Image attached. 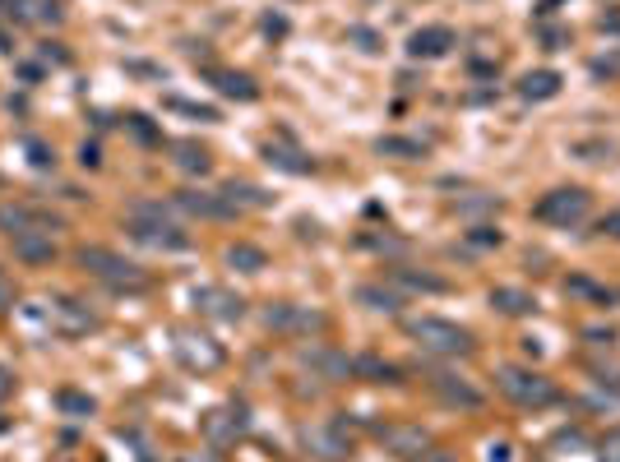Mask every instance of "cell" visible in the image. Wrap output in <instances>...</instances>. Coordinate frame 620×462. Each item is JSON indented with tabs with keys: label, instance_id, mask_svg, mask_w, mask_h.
<instances>
[{
	"label": "cell",
	"instance_id": "1",
	"mask_svg": "<svg viewBox=\"0 0 620 462\" xmlns=\"http://www.w3.org/2000/svg\"><path fill=\"white\" fill-rule=\"evenodd\" d=\"M496 383H500V394L514 398L519 407H551V403H556V383H551L546 374H537V370L505 365V370L496 374Z\"/></svg>",
	"mask_w": 620,
	"mask_h": 462
},
{
	"label": "cell",
	"instance_id": "2",
	"mask_svg": "<svg viewBox=\"0 0 620 462\" xmlns=\"http://www.w3.org/2000/svg\"><path fill=\"white\" fill-rule=\"evenodd\" d=\"M407 333L417 338L426 352H436V356H463V352H472V338L458 324H449V320H412Z\"/></svg>",
	"mask_w": 620,
	"mask_h": 462
},
{
	"label": "cell",
	"instance_id": "3",
	"mask_svg": "<svg viewBox=\"0 0 620 462\" xmlns=\"http://www.w3.org/2000/svg\"><path fill=\"white\" fill-rule=\"evenodd\" d=\"M588 190H579V185H561V190H551V194H541L537 199V217L541 222H551V226H574V222H583L588 217Z\"/></svg>",
	"mask_w": 620,
	"mask_h": 462
},
{
	"label": "cell",
	"instance_id": "4",
	"mask_svg": "<svg viewBox=\"0 0 620 462\" xmlns=\"http://www.w3.org/2000/svg\"><path fill=\"white\" fill-rule=\"evenodd\" d=\"M79 264H84L93 278L111 282V287H144V273H140V268H134L130 259H121V255H111V250H102V246H84V250H79Z\"/></svg>",
	"mask_w": 620,
	"mask_h": 462
},
{
	"label": "cell",
	"instance_id": "5",
	"mask_svg": "<svg viewBox=\"0 0 620 462\" xmlns=\"http://www.w3.org/2000/svg\"><path fill=\"white\" fill-rule=\"evenodd\" d=\"M125 226H130V236H140L149 246H163V250H181L185 246V231L176 222H167L163 208H134Z\"/></svg>",
	"mask_w": 620,
	"mask_h": 462
},
{
	"label": "cell",
	"instance_id": "6",
	"mask_svg": "<svg viewBox=\"0 0 620 462\" xmlns=\"http://www.w3.org/2000/svg\"><path fill=\"white\" fill-rule=\"evenodd\" d=\"M176 356H181L190 370H199V374H209V370H218V365L227 361V352H223L209 333H194V329H181V333H176Z\"/></svg>",
	"mask_w": 620,
	"mask_h": 462
},
{
	"label": "cell",
	"instance_id": "7",
	"mask_svg": "<svg viewBox=\"0 0 620 462\" xmlns=\"http://www.w3.org/2000/svg\"><path fill=\"white\" fill-rule=\"evenodd\" d=\"M449 47H454V33L445 24L417 28L407 37V56H417V60H440V56H449Z\"/></svg>",
	"mask_w": 620,
	"mask_h": 462
},
{
	"label": "cell",
	"instance_id": "8",
	"mask_svg": "<svg viewBox=\"0 0 620 462\" xmlns=\"http://www.w3.org/2000/svg\"><path fill=\"white\" fill-rule=\"evenodd\" d=\"M0 231H10V236H19V231H56V222L28 204H0Z\"/></svg>",
	"mask_w": 620,
	"mask_h": 462
},
{
	"label": "cell",
	"instance_id": "9",
	"mask_svg": "<svg viewBox=\"0 0 620 462\" xmlns=\"http://www.w3.org/2000/svg\"><path fill=\"white\" fill-rule=\"evenodd\" d=\"M264 320H268V329H283V333H310V329L324 324L315 310H306V305H273Z\"/></svg>",
	"mask_w": 620,
	"mask_h": 462
},
{
	"label": "cell",
	"instance_id": "10",
	"mask_svg": "<svg viewBox=\"0 0 620 462\" xmlns=\"http://www.w3.org/2000/svg\"><path fill=\"white\" fill-rule=\"evenodd\" d=\"M194 305H199L204 315H214V320H241V310H246V300L232 296V291H223V287H204V291H194Z\"/></svg>",
	"mask_w": 620,
	"mask_h": 462
},
{
	"label": "cell",
	"instance_id": "11",
	"mask_svg": "<svg viewBox=\"0 0 620 462\" xmlns=\"http://www.w3.org/2000/svg\"><path fill=\"white\" fill-rule=\"evenodd\" d=\"M431 389H436L449 407H481V394L472 389V383H463L458 374H436V379H431Z\"/></svg>",
	"mask_w": 620,
	"mask_h": 462
},
{
	"label": "cell",
	"instance_id": "12",
	"mask_svg": "<svg viewBox=\"0 0 620 462\" xmlns=\"http://www.w3.org/2000/svg\"><path fill=\"white\" fill-rule=\"evenodd\" d=\"M10 241H15V255H19L24 264H47V259L56 255L51 231H19V236H10Z\"/></svg>",
	"mask_w": 620,
	"mask_h": 462
},
{
	"label": "cell",
	"instance_id": "13",
	"mask_svg": "<svg viewBox=\"0 0 620 462\" xmlns=\"http://www.w3.org/2000/svg\"><path fill=\"white\" fill-rule=\"evenodd\" d=\"M384 444L394 448V453H426V444H431V435L422 430V425H384Z\"/></svg>",
	"mask_w": 620,
	"mask_h": 462
},
{
	"label": "cell",
	"instance_id": "14",
	"mask_svg": "<svg viewBox=\"0 0 620 462\" xmlns=\"http://www.w3.org/2000/svg\"><path fill=\"white\" fill-rule=\"evenodd\" d=\"M301 361H306L310 370H320L324 379H348V374H352V361H348V356H338V352H324V347H310V352H301Z\"/></svg>",
	"mask_w": 620,
	"mask_h": 462
},
{
	"label": "cell",
	"instance_id": "15",
	"mask_svg": "<svg viewBox=\"0 0 620 462\" xmlns=\"http://www.w3.org/2000/svg\"><path fill=\"white\" fill-rule=\"evenodd\" d=\"M519 93H523L528 102H546V98H556V93H561V74H556V69H537V74H523Z\"/></svg>",
	"mask_w": 620,
	"mask_h": 462
},
{
	"label": "cell",
	"instance_id": "16",
	"mask_svg": "<svg viewBox=\"0 0 620 462\" xmlns=\"http://www.w3.org/2000/svg\"><path fill=\"white\" fill-rule=\"evenodd\" d=\"M241 425H246L241 407H236V412H232V407H227V412H214L209 421H204V430H209V439H218V444H227L232 435H241Z\"/></svg>",
	"mask_w": 620,
	"mask_h": 462
},
{
	"label": "cell",
	"instance_id": "17",
	"mask_svg": "<svg viewBox=\"0 0 620 462\" xmlns=\"http://www.w3.org/2000/svg\"><path fill=\"white\" fill-rule=\"evenodd\" d=\"M491 305H496L500 315H528V310H532V296L519 291V287H496V291H491Z\"/></svg>",
	"mask_w": 620,
	"mask_h": 462
},
{
	"label": "cell",
	"instance_id": "18",
	"mask_svg": "<svg viewBox=\"0 0 620 462\" xmlns=\"http://www.w3.org/2000/svg\"><path fill=\"white\" fill-rule=\"evenodd\" d=\"M214 84H218V93H227V98H241V102H250L259 89L246 79V74H232V69H214Z\"/></svg>",
	"mask_w": 620,
	"mask_h": 462
},
{
	"label": "cell",
	"instance_id": "19",
	"mask_svg": "<svg viewBox=\"0 0 620 462\" xmlns=\"http://www.w3.org/2000/svg\"><path fill=\"white\" fill-rule=\"evenodd\" d=\"M176 167L190 172V176H204L209 172V152H204L199 143H176Z\"/></svg>",
	"mask_w": 620,
	"mask_h": 462
},
{
	"label": "cell",
	"instance_id": "20",
	"mask_svg": "<svg viewBox=\"0 0 620 462\" xmlns=\"http://www.w3.org/2000/svg\"><path fill=\"white\" fill-rule=\"evenodd\" d=\"M306 444L320 448V457H342V453H348V439H342L338 430H310Z\"/></svg>",
	"mask_w": 620,
	"mask_h": 462
},
{
	"label": "cell",
	"instance_id": "21",
	"mask_svg": "<svg viewBox=\"0 0 620 462\" xmlns=\"http://www.w3.org/2000/svg\"><path fill=\"white\" fill-rule=\"evenodd\" d=\"M227 264L241 268V273H259L268 259H264V250H255V246H232V250H227Z\"/></svg>",
	"mask_w": 620,
	"mask_h": 462
},
{
	"label": "cell",
	"instance_id": "22",
	"mask_svg": "<svg viewBox=\"0 0 620 462\" xmlns=\"http://www.w3.org/2000/svg\"><path fill=\"white\" fill-rule=\"evenodd\" d=\"M56 315L65 320V329H93V315L89 310H79V300H56Z\"/></svg>",
	"mask_w": 620,
	"mask_h": 462
},
{
	"label": "cell",
	"instance_id": "23",
	"mask_svg": "<svg viewBox=\"0 0 620 462\" xmlns=\"http://www.w3.org/2000/svg\"><path fill=\"white\" fill-rule=\"evenodd\" d=\"M352 370H357V374H371V379H380V383H394V379H398V370H394L389 361H375V356L352 361Z\"/></svg>",
	"mask_w": 620,
	"mask_h": 462
},
{
	"label": "cell",
	"instance_id": "24",
	"mask_svg": "<svg viewBox=\"0 0 620 462\" xmlns=\"http://www.w3.org/2000/svg\"><path fill=\"white\" fill-rule=\"evenodd\" d=\"M375 148H380V152H394V158H422V152H426L417 139H380Z\"/></svg>",
	"mask_w": 620,
	"mask_h": 462
},
{
	"label": "cell",
	"instance_id": "25",
	"mask_svg": "<svg viewBox=\"0 0 620 462\" xmlns=\"http://www.w3.org/2000/svg\"><path fill=\"white\" fill-rule=\"evenodd\" d=\"M362 300L371 310H398V296L394 291H380V287H362Z\"/></svg>",
	"mask_w": 620,
	"mask_h": 462
},
{
	"label": "cell",
	"instance_id": "26",
	"mask_svg": "<svg viewBox=\"0 0 620 462\" xmlns=\"http://www.w3.org/2000/svg\"><path fill=\"white\" fill-rule=\"evenodd\" d=\"M28 19L56 24V19H60V0H28Z\"/></svg>",
	"mask_w": 620,
	"mask_h": 462
},
{
	"label": "cell",
	"instance_id": "27",
	"mask_svg": "<svg viewBox=\"0 0 620 462\" xmlns=\"http://www.w3.org/2000/svg\"><path fill=\"white\" fill-rule=\"evenodd\" d=\"M56 403H60V412H70V416H89L93 412V398H84V394H60Z\"/></svg>",
	"mask_w": 620,
	"mask_h": 462
},
{
	"label": "cell",
	"instance_id": "28",
	"mask_svg": "<svg viewBox=\"0 0 620 462\" xmlns=\"http://www.w3.org/2000/svg\"><path fill=\"white\" fill-rule=\"evenodd\" d=\"M167 107H172V111H185V116H199V121H218L214 107H194V102H181V98H167Z\"/></svg>",
	"mask_w": 620,
	"mask_h": 462
},
{
	"label": "cell",
	"instance_id": "29",
	"mask_svg": "<svg viewBox=\"0 0 620 462\" xmlns=\"http://www.w3.org/2000/svg\"><path fill=\"white\" fill-rule=\"evenodd\" d=\"M597 457H602V462H620V430H611V435L597 444Z\"/></svg>",
	"mask_w": 620,
	"mask_h": 462
},
{
	"label": "cell",
	"instance_id": "30",
	"mask_svg": "<svg viewBox=\"0 0 620 462\" xmlns=\"http://www.w3.org/2000/svg\"><path fill=\"white\" fill-rule=\"evenodd\" d=\"M10 305H15V282L0 273V310H10Z\"/></svg>",
	"mask_w": 620,
	"mask_h": 462
},
{
	"label": "cell",
	"instance_id": "31",
	"mask_svg": "<svg viewBox=\"0 0 620 462\" xmlns=\"http://www.w3.org/2000/svg\"><path fill=\"white\" fill-rule=\"evenodd\" d=\"M593 69H597V74H620V51H615V56H602V60H593Z\"/></svg>",
	"mask_w": 620,
	"mask_h": 462
},
{
	"label": "cell",
	"instance_id": "32",
	"mask_svg": "<svg viewBox=\"0 0 620 462\" xmlns=\"http://www.w3.org/2000/svg\"><path fill=\"white\" fill-rule=\"evenodd\" d=\"M348 37H352V42H362V51H380V47H375V33H366V28H352Z\"/></svg>",
	"mask_w": 620,
	"mask_h": 462
},
{
	"label": "cell",
	"instance_id": "33",
	"mask_svg": "<svg viewBox=\"0 0 620 462\" xmlns=\"http://www.w3.org/2000/svg\"><path fill=\"white\" fill-rule=\"evenodd\" d=\"M602 231H606V236H615V241H620V208L602 217Z\"/></svg>",
	"mask_w": 620,
	"mask_h": 462
},
{
	"label": "cell",
	"instance_id": "34",
	"mask_svg": "<svg viewBox=\"0 0 620 462\" xmlns=\"http://www.w3.org/2000/svg\"><path fill=\"white\" fill-rule=\"evenodd\" d=\"M10 394H15V374H10L5 365H0V403H5Z\"/></svg>",
	"mask_w": 620,
	"mask_h": 462
},
{
	"label": "cell",
	"instance_id": "35",
	"mask_svg": "<svg viewBox=\"0 0 620 462\" xmlns=\"http://www.w3.org/2000/svg\"><path fill=\"white\" fill-rule=\"evenodd\" d=\"M487 462H510V448H505V444H491V448H487Z\"/></svg>",
	"mask_w": 620,
	"mask_h": 462
},
{
	"label": "cell",
	"instance_id": "36",
	"mask_svg": "<svg viewBox=\"0 0 620 462\" xmlns=\"http://www.w3.org/2000/svg\"><path fill=\"white\" fill-rule=\"evenodd\" d=\"M28 152H33V163H37V167H51V158H47V148H42V143H28Z\"/></svg>",
	"mask_w": 620,
	"mask_h": 462
},
{
	"label": "cell",
	"instance_id": "37",
	"mask_svg": "<svg viewBox=\"0 0 620 462\" xmlns=\"http://www.w3.org/2000/svg\"><path fill=\"white\" fill-rule=\"evenodd\" d=\"M417 462H454L449 453H436V448H426V453H417Z\"/></svg>",
	"mask_w": 620,
	"mask_h": 462
}]
</instances>
